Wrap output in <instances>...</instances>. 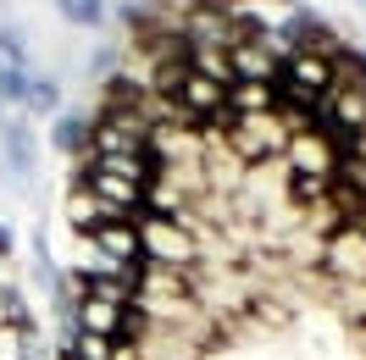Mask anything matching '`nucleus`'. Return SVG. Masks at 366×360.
Listing matches in <instances>:
<instances>
[{
	"instance_id": "1",
	"label": "nucleus",
	"mask_w": 366,
	"mask_h": 360,
	"mask_svg": "<svg viewBox=\"0 0 366 360\" xmlns=\"http://www.w3.org/2000/svg\"><path fill=\"white\" fill-rule=\"evenodd\" d=\"M139 249H144V261H161V266H200V239H194V222H183V216L144 211Z\"/></svg>"
},
{
	"instance_id": "2",
	"label": "nucleus",
	"mask_w": 366,
	"mask_h": 360,
	"mask_svg": "<svg viewBox=\"0 0 366 360\" xmlns=\"http://www.w3.org/2000/svg\"><path fill=\"white\" fill-rule=\"evenodd\" d=\"M322 277H333V283H366V233L355 222H344L327 249H322Z\"/></svg>"
}]
</instances>
